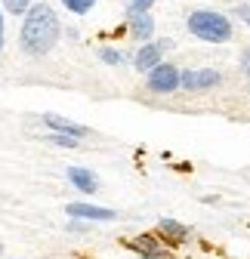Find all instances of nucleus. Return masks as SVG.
<instances>
[{"label":"nucleus","mask_w":250,"mask_h":259,"mask_svg":"<svg viewBox=\"0 0 250 259\" xmlns=\"http://www.w3.org/2000/svg\"><path fill=\"white\" fill-rule=\"evenodd\" d=\"M62 34L59 16L50 4H31L22 22V50L28 56H47Z\"/></svg>","instance_id":"f257e3e1"},{"label":"nucleus","mask_w":250,"mask_h":259,"mask_svg":"<svg viewBox=\"0 0 250 259\" xmlns=\"http://www.w3.org/2000/svg\"><path fill=\"white\" fill-rule=\"evenodd\" d=\"M189 31H192L195 37L207 40V44H226L232 37V22L223 13L195 10V13H189Z\"/></svg>","instance_id":"f03ea898"},{"label":"nucleus","mask_w":250,"mask_h":259,"mask_svg":"<svg viewBox=\"0 0 250 259\" xmlns=\"http://www.w3.org/2000/svg\"><path fill=\"white\" fill-rule=\"evenodd\" d=\"M148 90L151 93H173L179 90V68L173 65H158L148 71Z\"/></svg>","instance_id":"7ed1b4c3"},{"label":"nucleus","mask_w":250,"mask_h":259,"mask_svg":"<svg viewBox=\"0 0 250 259\" xmlns=\"http://www.w3.org/2000/svg\"><path fill=\"white\" fill-rule=\"evenodd\" d=\"M220 80H223V77H220V71H213V68H198V71H179V87L192 90V93L210 90V87H216Z\"/></svg>","instance_id":"20e7f679"},{"label":"nucleus","mask_w":250,"mask_h":259,"mask_svg":"<svg viewBox=\"0 0 250 259\" xmlns=\"http://www.w3.org/2000/svg\"><path fill=\"white\" fill-rule=\"evenodd\" d=\"M65 213H68L71 219H87V222H111V219H117L114 210H108V207H96V204H84V201L68 204Z\"/></svg>","instance_id":"39448f33"},{"label":"nucleus","mask_w":250,"mask_h":259,"mask_svg":"<svg viewBox=\"0 0 250 259\" xmlns=\"http://www.w3.org/2000/svg\"><path fill=\"white\" fill-rule=\"evenodd\" d=\"M167 47H173L170 40H158V44H145V47H139L136 50V59H133V65H136V71H151V68H158L161 65V56H164V50Z\"/></svg>","instance_id":"423d86ee"},{"label":"nucleus","mask_w":250,"mask_h":259,"mask_svg":"<svg viewBox=\"0 0 250 259\" xmlns=\"http://www.w3.org/2000/svg\"><path fill=\"white\" fill-rule=\"evenodd\" d=\"M189 225H182V222H176V219H158V235L154 238H161L167 247H182L185 241H189Z\"/></svg>","instance_id":"0eeeda50"},{"label":"nucleus","mask_w":250,"mask_h":259,"mask_svg":"<svg viewBox=\"0 0 250 259\" xmlns=\"http://www.w3.org/2000/svg\"><path fill=\"white\" fill-rule=\"evenodd\" d=\"M44 123L53 130V133H59V136H71V139H84L90 130L87 126H80V123H74V120H65V117H59V114H44Z\"/></svg>","instance_id":"6e6552de"},{"label":"nucleus","mask_w":250,"mask_h":259,"mask_svg":"<svg viewBox=\"0 0 250 259\" xmlns=\"http://www.w3.org/2000/svg\"><path fill=\"white\" fill-rule=\"evenodd\" d=\"M68 182H71L77 191H84V194H96V188H99L96 173L87 170V167H68Z\"/></svg>","instance_id":"1a4fd4ad"},{"label":"nucleus","mask_w":250,"mask_h":259,"mask_svg":"<svg viewBox=\"0 0 250 259\" xmlns=\"http://www.w3.org/2000/svg\"><path fill=\"white\" fill-rule=\"evenodd\" d=\"M127 247H130L133 253H139V256H167V253H164V244L154 238V235H148V232H145V235H136Z\"/></svg>","instance_id":"9d476101"},{"label":"nucleus","mask_w":250,"mask_h":259,"mask_svg":"<svg viewBox=\"0 0 250 259\" xmlns=\"http://www.w3.org/2000/svg\"><path fill=\"white\" fill-rule=\"evenodd\" d=\"M151 31H154V22H151L148 13H133V16H130V34H133L136 40H148Z\"/></svg>","instance_id":"9b49d317"},{"label":"nucleus","mask_w":250,"mask_h":259,"mask_svg":"<svg viewBox=\"0 0 250 259\" xmlns=\"http://www.w3.org/2000/svg\"><path fill=\"white\" fill-rule=\"evenodd\" d=\"M71 13H77V16H84V13H90L93 7H96V0H62Z\"/></svg>","instance_id":"f8f14e48"},{"label":"nucleus","mask_w":250,"mask_h":259,"mask_svg":"<svg viewBox=\"0 0 250 259\" xmlns=\"http://www.w3.org/2000/svg\"><path fill=\"white\" fill-rule=\"evenodd\" d=\"M47 142H50V145H59V148H77V139H71V136H59V133H50Z\"/></svg>","instance_id":"ddd939ff"},{"label":"nucleus","mask_w":250,"mask_h":259,"mask_svg":"<svg viewBox=\"0 0 250 259\" xmlns=\"http://www.w3.org/2000/svg\"><path fill=\"white\" fill-rule=\"evenodd\" d=\"M4 7H7V13H13V16H22V13H28L31 0H4Z\"/></svg>","instance_id":"4468645a"},{"label":"nucleus","mask_w":250,"mask_h":259,"mask_svg":"<svg viewBox=\"0 0 250 259\" xmlns=\"http://www.w3.org/2000/svg\"><path fill=\"white\" fill-rule=\"evenodd\" d=\"M99 59H102V62H108V65H120V62H123V56H120L117 50H108V47H102V50H99Z\"/></svg>","instance_id":"2eb2a0df"},{"label":"nucleus","mask_w":250,"mask_h":259,"mask_svg":"<svg viewBox=\"0 0 250 259\" xmlns=\"http://www.w3.org/2000/svg\"><path fill=\"white\" fill-rule=\"evenodd\" d=\"M127 4H130V13H148L154 0H127Z\"/></svg>","instance_id":"dca6fc26"},{"label":"nucleus","mask_w":250,"mask_h":259,"mask_svg":"<svg viewBox=\"0 0 250 259\" xmlns=\"http://www.w3.org/2000/svg\"><path fill=\"white\" fill-rule=\"evenodd\" d=\"M241 68H244V71L250 74V47H247V50L241 53Z\"/></svg>","instance_id":"f3484780"},{"label":"nucleus","mask_w":250,"mask_h":259,"mask_svg":"<svg viewBox=\"0 0 250 259\" xmlns=\"http://www.w3.org/2000/svg\"><path fill=\"white\" fill-rule=\"evenodd\" d=\"M238 19H244V22L250 25V4H244V7H238Z\"/></svg>","instance_id":"a211bd4d"},{"label":"nucleus","mask_w":250,"mask_h":259,"mask_svg":"<svg viewBox=\"0 0 250 259\" xmlns=\"http://www.w3.org/2000/svg\"><path fill=\"white\" fill-rule=\"evenodd\" d=\"M84 229H87V225H84V222H77V219H71V222H68V232H84Z\"/></svg>","instance_id":"6ab92c4d"},{"label":"nucleus","mask_w":250,"mask_h":259,"mask_svg":"<svg viewBox=\"0 0 250 259\" xmlns=\"http://www.w3.org/2000/svg\"><path fill=\"white\" fill-rule=\"evenodd\" d=\"M0 50H4V13H0Z\"/></svg>","instance_id":"aec40b11"},{"label":"nucleus","mask_w":250,"mask_h":259,"mask_svg":"<svg viewBox=\"0 0 250 259\" xmlns=\"http://www.w3.org/2000/svg\"><path fill=\"white\" fill-rule=\"evenodd\" d=\"M139 259H167V256H139Z\"/></svg>","instance_id":"412c9836"}]
</instances>
